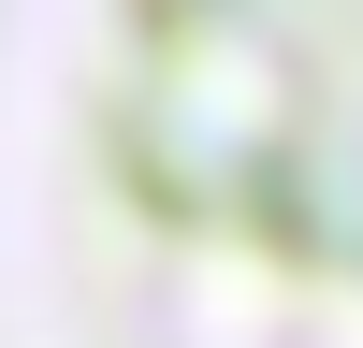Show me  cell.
<instances>
[{
  "mask_svg": "<svg viewBox=\"0 0 363 348\" xmlns=\"http://www.w3.org/2000/svg\"><path fill=\"white\" fill-rule=\"evenodd\" d=\"M102 348H363V0H131L87 116Z\"/></svg>",
  "mask_w": 363,
  "mask_h": 348,
  "instance_id": "1",
  "label": "cell"
}]
</instances>
